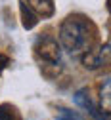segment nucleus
<instances>
[{"label":"nucleus","instance_id":"nucleus-10","mask_svg":"<svg viewBox=\"0 0 111 120\" xmlns=\"http://www.w3.org/2000/svg\"><path fill=\"white\" fill-rule=\"evenodd\" d=\"M8 65H10V57L6 53H0V74L8 69Z\"/></svg>","mask_w":111,"mask_h":120},{"label":"nucleus","instance_id":"nucleus-5","mask_svg":"<svg viewBox=\"0 0 111 120\" xmlns=\"http://www.w3.org/2000/svg\"><path fill=\"white\" fill-rule=\"evenodd\" d=\"M23 2L33 10L38 17H52L56 6H54V0H23Z\"/></svg>","mask_w":111,"mask_h":120},{"label":"nucleus","instance_id":"nucleus-7","mask_svg":"<svg viewBox=\"0 0 111 120\" xmlns=\"http://www.w3.org/2000/svg\"><path fill=\"white\" fill-rule=\"evenodd\" d=\"M19 11H21V21H23V27L27 29V31H31V29H35L37 23H38V15L31 10L23 0H19Z\"/></svg>","mask_w":111,"mask_h":120},{"label":"nucleus","instance_id":"nucleus-8","mask_svg":"<svg viewBox=\"0 0 111 120\" xmlns=\"http://www.w3.org/2000/svg\"><path fill=\"white\" fill-rule=\"evenodd\" d=\"M56 120H86V118H84L82 114H78L77 111L59 107V109H58V114H56Z\"/></svg>","mask_w":111,"mask_h":120},{"label":"nucleus","instance_id":"nucleus-4","mask_svg":"<svg viewBox=\"0 0 111 120\" xmlns=\"http://www.w3.org/2000/svg\"><path fill=\"white\" fill-rule=\"evenodd\" d=\"M73 99H75V103L78 105V107H81V109H84L90 116H94L96 120H107V118H109V114H105V112L98 107V105L92 101L88 88H81V90H77Z\"/></svg>","mask_w":111,"mask_h":120},{"label":"nucleus","instance_id":"nucleus-3","mask_svg":"<svg viewBox=\"0 0 111 120\" xmlns=\"http://www.w3.org/2000/svg\"><path fill=\"white\" fill-rule=\"evenodd\" d=\"M81 63L88 71H96L109 63V42H105L100 50H86L81 53Z\"/></svg>","mask_w":111,"mask_h":120},{"label":"nucleus","instance_id":"nucleus-2","mask_svg":"<svg viewBox=\"0 0 111 120\" xmlns=\"http://www.w3.org/2000/svg\"><path fill=\"white\" fill-rule=\"evenodd\" d=\"M35 55L37 59L40 61V67L42 69H61V46L59 42L50 36V34H40L37 40H35Z\"/></svg>","mask_w":111,"mask_h":120},{"label":"nucleus","instance_id":"nucleus-9","mask_svg":"<svg viewBox=\"0 0 111 120\" xmlns=\"http://www.w3.org/2000/svg\"><path fill=\"white\" fill-rule=\"evenodd\" d=\"M0 120H17L13 107H10V105H0Z\"/></svg>","mask_w":111,"mask_h":120},{"label":"nucleus","instance_id":"nucleus-1","mask_svg":"<svg viewBox=\"0 0 111 120\" xmlns=\"http://www.w3.org/2000/svg\"><path fill=\"white\" fill-rule=\"evenodd\" d=\"M59 46L71 55H81L92 48L94 42V27L82 15H69L59 25Z\"/></svg>","mask_w":111,"mask_h":120},{"label":"nucleus","instance_id":"nucleus-6","mask_svg":"<svg viewBox=\"0 0 111 120\" xmlns=\"http://www.w3.org/2000/svg\"><path fill=\"white\" fill-rule=\"evenodd\" d=\"M98 107L105 114H111V82H109V74L105 78H102V84H100V105Z\"/></svg>","mask_w":111,"mask_h":120}]
</instances>
